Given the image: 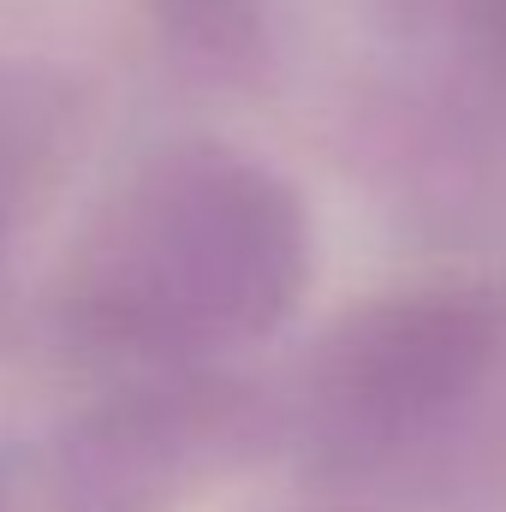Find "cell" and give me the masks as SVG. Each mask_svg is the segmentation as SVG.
Segmentation results:
<instances>
[{
	"label": "cell",
	"mask_w": 506,
	"mask_h": 512,
	"mask_svg": "<svg viewBox=\"0 0 506 512\" xmlns=\"http://www.w3.org/2000/svg\"><path fill=\"white\" fill-rule=\"evenodd\" d=\"M501 316L477 292H411L370 304L328 346V405L358 435H399L441 417L489 376Z\"/></svg>",
	"instance_id": "7a4b0ae2"
},
{
	"label": "cell",
	"mask_w": 506,
	"mask_h": 512,
	"mask_svg": "<svg viewBox=\"0 0 506 512\" xmlns=\"http://www.w3.org/2000/svg\"><path fill=\"white\" fill-rule=\"evenodd\" d=\"M6 221H12V155H6V137H0V239H6Z\"/></svg>",
	"instance_id": "277c9868"
},
{
	"label": "cell",
	"mask_w": 506,
	"mask_h": 512,
	"mask_svg": "<svg viewBox=\"0 0 506 512\" xmlns=\"http://www.w3.org/2000/svg\"><path fill=\"white\" fill-rule=\"evenodd\" d=\"M298 280V197L251 161L179 155L120 209L96 304L114 334L167 352L274 328Z\"/></svg>",
	"instance_id": "6da1fadb"
},
{
	"label": "cell",
	"mask_w": 506,
	"mask_h": 512,
	"mask_svg": "<svg viewBox=\"0 0 506 512\" xmlns=\"http://www.w3.org/2000/svg\"><path fill=\"white\" fill-rule=\"evenodd\" d=\"M161 24L179 36V48L203 54V60H239L256 42V0H155Z\"/></svg>",
	"instance_id": "3957f363"
}]
</instances>
